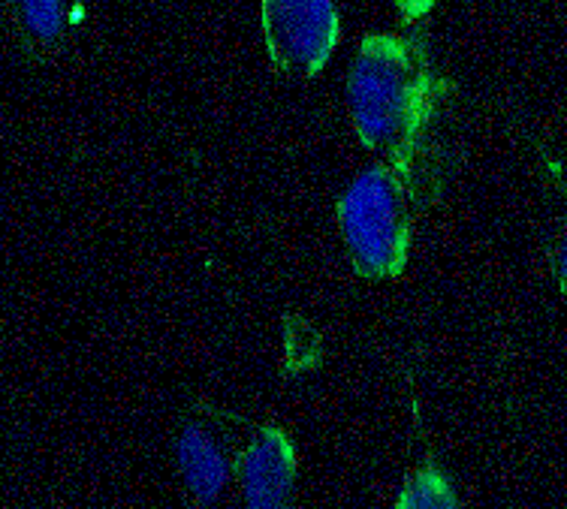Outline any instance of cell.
<instances>
[{
  "instance_id": "4",
  "label": "cell",
  "mask_w": 567,
  "mask_h": 509,
  "mask_svg": "<svg viewBox=\"0 0 567 509\" xmlns=\"http://www.w3.org/2000/svg\"><path fill=\"white\" fill-rule=\"evenodd\" d=\"M262 37L281 76L311 79L339 43L336 0H262Z\"/></svg>"
},
{
  "instance_id": "3",
  "label": "cell",
  "mask_w": 567,
  "mask_h": 509,
  "mask_svg": "<svg viewBox=\"0 0 567 509\" xmlns=\"http://www.w3.org/2000/svg\"><path fill=\"white\" fill-rule=\"evenodd\" d=\"M239 416L206 402L190 404L175 432V465L190 498L212 507L236 477L239 461Z\"/></svg>"
},
{
  "instance_id": "7",
  "label": "cell",
  "mask_w": 567,
  "mask_h": 509,
  "mask_svg": "<svg viewBox=\"0 0 567 509\" xmlns=\"http://www.w3.org/2000/svg\"><path fill=\"white\" fill-rule=\"evenodd\" d=\"M395 509H462L458 495L450 477L437 467L432 456H425L420 465L404 477L402 491L395 498Z\"/></svg>"
},
{
  "instance_id": "6",
  "label": "cell",
  "mask_w": 567,
  "mask_h": 509,
  "mask_svg": "<svg viewBox=\"0 0 567 509\" xmlns=\"http://www.w3.org/2000/svg\"><path fill=\"white\" fill-rule=\"evenodd\" d=\"M19 52L31 64H49L70 33V0H0Z\"/></svg>"
},
{
  "instance_id": "1",
  "label": "cell",
  "mask_w": 567,
  "mask_h": 509,
  "mask_svg": "<svg viewBox=\"0 0 567 509\" xmlns=\"http://www.w3.org/2000/svg\"><path fill=\"white\" fill-rule=\"evenodd\" d=\"M444 79L416 37L371 33L350 64L348 106L365 148L416 187L420 166L432 154Z\"/></svg>"
},
{
  "instance_id": "8",
  "label": "cell",
  "mask_w": 567,
  "mask_h": 509,
  "mask_svg": "<svg viewBox=\"0 0 567 509\" xmlns=\"http://www.w3.org/2000/svg\"><path fill=\"white\" fill-rule=\"evenodd\" d=\"M395 10L402 12V19H420L425 12L435 7L437 0H393Z\"/></svg>"
},
{
  "instance_id": "5",
  "label": "cell",
  "mask_w": 567,
  "mask_h": 509,
  "mask_svg": "<svg viewBox=\"0 0 567 509\" xmlns=\"http://www.w3.org/2000/svg\"><path fill=\"white\" fill-rule=\"evenodd\" d=\"M245 509H290L296 495V446L278 425H260L236 461Z\"/></svg>"
},
{
  "instance_id": "9",
  "label": "cell",
  "mask_w": 567,
  "mask_h": 509,
  "mask_svg": "<svg viewBox=\"0 0 567 509\" xmlns=\"http://www.w3.org/2000/svg\"><path fill=\"white\" fill-rule=\"evenodd\" d=\"M558 278H561V283H565L567 290V232L565 239H561V248H558Z\"/></svg>"
},
{
  "instance_id": "2",
  "label": "cell",
  "mask_w": 567,
  "mask_h": 509,
  "mask_svg": "<svg viewBox=\"0 0 567 509\" xmlns=\"http://www.w3.org/2000/svg\"><path fill=\"white\" fill-rule=\"evenodd\" d=\"M416 187L390 163L371 166L341 194L339 227L350 266L369 281L399 278L414 232Z\"/></svg>"
}]
</instances>
